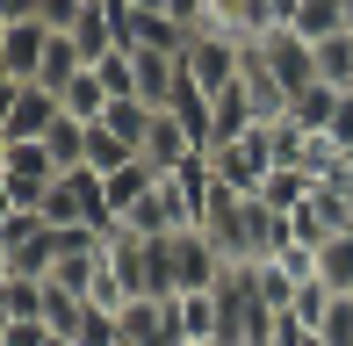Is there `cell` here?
Wrapping results in <instances>:
<instances>
[{"mask_svg":"<svg viewBox=\"0 0 353 346\" xmlns=\"http://www.w3.org/2000/svg\"><path fill=\"white\" fill-rule=\"evenodd\" d=\"M51 267H58V231H51V216H43V210H8V216H0V274H37V281H51Z\"/></svg>","mask_w":353,"mask_h":346,"instance_id":"6da1fadb","label":"cell"},{"mask_svg":"<svg viewBox=\"0 0 353 346\" xmlns=\"http://www.w3.org/2000/svg\"><path fill=\"white\" fill-rule=\"evenodd\" d=\"M223 267H231V253H223L210 231H166V281H173V296L216 289Z\"/></svg>","mask_w":353,"mask_h":346,"instance_id":"7a4b0ae2","label":"cell"},{"mask_svg":"<svg viewBox=\"0 0 353 346\" xmlns=\"http://www.w3.org/2000/svg\"><path fill=\"white\" fill-rule=\"evenodd\" d=\"M58 116H65V101L43 80H14L8 101H0V145H43Z\"/></svg>","mask_w":353,"mask_h":346,"instance_id":"3957f363","label":"cell"},{"mask_svg":"<svg viewBox=\"0 0 353 346\" xmlns=\"http://www.w3.org/2000/svg\"><path fill=\"white\" fill-rule=\"evenodd\" d=\"M51 145H0V195H8V210H43V195H51L58 181Z\"/></svg>","mask_w":353,"mask_h":346,"instance_id":"277c9868","label":"cell"},{"mask_svg":"<svg viewBox=\"0 0 353 346\" xmlns=\"http://www.w3.org/2000/svg\"><path fill=\"white\" fill-rule=\"evenodd\" d=\"M210 166H216L223 187H238V195H260V181L274 173V130H267V123H252L245 137H223V145L210 152Z\"/></svg>","mask_w":353,"mask_h":346,"instance_id":"5b68a950","label":"cell"},{"mask_svg":"<svg viewBox=\"0 0 353 346\" xmlns=\"http://www.w3.org/2000/svg\"><path fill=\"white\" fill-rule=\"evenodd\" d=\"M245 51H252V43H231V37H216V29H195V37H188V51H181V65H188V80L216 101L223 87H238Z\"/></svg>","mask_w":353,"mask_h":346,"instance_id":"8992f818","label":"cell"},{"mask_svg":"<svg viewBox=\"0 0 353 346\" xmlns=\"http://www.w3.org/2000/svg\"><path fill=\"white\" fill-rule=\"evenodd\" d=\"M252 51H260V65H267V72L281 80V94H288V101H296L303 87H317V43H303L296 29H288V22L274 29V37H260Z\"/></svg>","mask_w":353,"mask_h":346,"instance_id":"52a82bcc","label":"cell"},{"mask_svg":"<svg viewBox=\"0 0 353 346\" xmlns=\"http://www.w3.org/2000/svg\"><path fill=\"white\" fill-rule=\"evenodd\" d=\"M43 58H51V22H0V87L43 80Z\"/></svg>","mask_w":353,"mask_h":346,"instance_id":"ba28073f","label":"cell"},{"mask_svg":"<svg viewBox=\"0 0 353 346\" xmlns=\"http://www.w3.org/2000/svg\"><path fill=\"white\" fill-rule=\"evenodd\" d=\"M195 137H188V123L181 116H173V108H159V116H152V130H144V145H137V159L144 166H152V173H173V166H188V159H195Z\"/></svg>","mask_w":353,"mask_h":346,"instance_id":"9c48e42d","label":"cell"},{"mask_svg":"<svg viewBox=\"0 0 353 346\" xmlns=\"http://www.w3.org/2000/svg\"><path fill=\"white\" fill-rule=\"evenodd\" d=\"M123 346H181L173 296H137V303L123 310Z\"/></svg>","mask_w":353,"mask_h":346,"instance_id":"30bf717a","label":"cell"},{"mask_svg":"<svg viewBox=\"0 0 353 346\" xmlns=\"http://www.w3.org/2000/svg\"><path fill=\"white\" fill-rule=\"evenodd\" d=\"M288 29H296L303 43L339 37V29H346V0H296V8H288Z\"/></svg>","mask_w":353,"mask_h":346,"instance_id":"8fae6325","label":"cell"},{"mask_svg":"<svg viewBox=\"0 0 353 346\" xmlns=\"http://www.w3.org/2000/svg\"><path fill=\"white\" fill-rule=\"evenodd\" d=\"M339 101H346L339 87L317 80V87H303L296 101H288V123H296V130H310V137H325V130H332V116H339Z\"/></svg>","mask_w":353,"mask_h":346,"instance_id":"7c38bea8","label":"cell"},{"mask_svg":"<svg viewBox=\"0 0 353 346\" xmlns=\"http://www.w3.org/2000/svg\"><path fill=\"white\" fill-rule=\"evenodd\" d=\"M173 318H181V346H188V339H216V332H223L216 289H202V296H173Z\"/></svg>","mask_w":353,"mask_h":346,"instance_id":"4fadbf2b","label":"cell"},{"mask_svg":"<svg viewBox=\"0 0 353 346\" xmlns=\"http://www.w3.org/2000/svg\"><path fill=\"white\" fill-rule=\"evenodd\" d=\"M310 173H303V166H274V173H267V181H260V202H267V210H281V216H296L303 210V202H310Z\"/></svg>","mask_w":353,"mask_h":346,"instance_id":"5bb4252c","label":"cell"},{"mask_svg":"<svg viewBox=\"0 0 353 346\" xmlns=\"http://www.w3.org/2000/svg\"><path fill=\"white\" fill-rule=\"evenodd\" d=\"M317 281L339 289V296H353V231H332V238L317 245Z\"/></svg>","mask_w":353,"mask_h":346,"instance_id":"9a60e30c","label":"cell"},{"mask_svg":"<svg viewBox=\"0 0 353 346\" xmlns=\"http://www.w3.org/2000/svg\"><path fill=\"white\" fill-rule=\"evenodd\" d=\"M58 101H65V116H79V123H101V116H108V101H116V94H108V87H101V72L87 65V72H79V80H72L65 94H58Z\"/></svg>","mask_w":353,"mask_h":346,"instance_id":"2e32d148","label":"cell"},{"mask_svg":"<svg viewBox=\"0 0 353 346\" xmlns=\"http://www.w3.org/2000/svg\"><path fill=\"white\" fill-rule=\"evenodd\" d=\"M317 80L339 87V94H353V29H339V37L317 43Z\"/></svg>","mask_w":353,"mask_h":346,"instance_id":"e0dca14e","label":"cell"},{"mask_svg":"<svg viewBox=\"0 0 353 346\" xmlns=\"http://www.w3.org/2000/svg\"><path fill=\"white\" fill-rule=\"evenodd\" d=\"M43 289L37 274H0V318H43Z\"/></svg>","mask_w":353,"mask_h":346,"instance_id":"ac0fdd59","label":"cell"},{"mask_svg":"<svg viewBox=\"0 0 353 346\" xmlns=\"http://www.w3.org/2000/svg\"><path fill=\"white\" fill-rule=\"evenodd\" d=\"M79 318H87V296L65 289V281H51V289H43V325L72 339V332H79Z\"/></svg>","mask_w":353,"mask_h":346,"instance_id":"d6986e66","label":"cell"},{"mask_svg":"<svg viewBox=\"0 0 353 346\" xmlns=\"http://www.w3.org/2000/svg\"><path fill=\"white\" fill-rule=\"evenodd\" d=\"M130 159H137V152L123 145V137L108 130V123H87V166H94V173H123Z\"/></svg>","mask_w":353,"mask_h":346,"instance_id":"ffe728a7","label":"cell"},{"mask_svg":"<svg viewBox=\"0 0 353 346\" xmlns=\"http://www.w3.org/2000/svg\"><path fill=\"white\" fill-rule=\"evenodd\" d=\"M43 145H51V159L65 166V173H72V166H87V123H79V116H58Z\"/></svg>","mask_w":353,"mask_h":346,"instance_id":"44dd1931","label":"cell"},{"mask_svg":"<svg viewBox=\"0 0 353 346\" xmlns=\"http://www.w3.org/2000/svg\"><path fill=\"white\" fill-rule=\"evenodd\" d=\"M72 346H123V310H101V303H87V318H79Z\"/></svg>","mask_w":353,"mask_h":346,"instance_id":"7402d4cb","label":"cell"},{"mask_svg":"<svg viewBox=\"0 0 353 346\" xmlns=\"http://www.w3.org/2000/svg\"><path fill=\"white\" fill-rule=\"evenodd\" d=\"M0 346H72V339L51 332L43 318H8V325H0Z\"/></svg>","mask_w":353,"mask_h":346,"instance_id":"603a6c76","label":"cell"},{"mask_svg":"<svg viewBox=\"0 0 353 346\" xmlns=\"http://www.w3.org/2000/svg\"><path fill=\"white\" fill-rule=\"evenodd\" d=\"M87 8H94V0H37V22H51V29H72Z\"/></svg>","mask_w":353,"mask_h":346,"instance_id":"cb8c5ba5","label":"cell"},{"mask_svg":"<svg viewBox=\"0 0 353 346\" xmlns=\"http://www.w3.org/2000/svg\"><path fill=\"white\" fill-rule=\"evenodd\" d=\"M0 22H37V0H0Z\"/></svg>","mask_w":353,"mask_h":346,"instance_id":"d4e9b609","label":"cell"},{"mask_svg":"<svg viewBox=\"0 0 353 346\" xmlns=\"http://www.w3.org/2000/svg\"><path fill=\"white\" fill-rule=\"evenodd\" d=\"M188 346H223V339H188Z\"/></svg>","mask_w":353,"mask_h":346,"instance_id":"484cf974","label":"cell"}]
</instances>
